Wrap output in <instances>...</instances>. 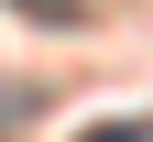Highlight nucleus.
Returning a JSON list of instances; mask_svg holds the SVG:
<instances>
[{
	"mask_svg": "<svg viewBox=\"0 0 153 142\" xmlns=\"http://www.w3.org/2000/svg\"><path fill=\"white\" fill-rule=\"evenodd\" d=\"M11 11H44V22H66V0H11Z\"/></svg>",
	"mask_w": 153,
	"mask_h": 142,
	"instance_id": "obj_2",
	"label": "nucleus"
},
{
	"mask_svg": "<svg viewBox=\"0 0 153 142\" xmlns=\"http://www.w3.org/2000/svg\"><path fill=\"white\" fill-rule=\"evenodd\" d=\"M76 142H153V120H88Z\"/></svg>",
	"mask_w": 153,
	"mask_h": 142,
	"instance_id": "obj_1",
	"label": "nucleus"
}]
</instances>
